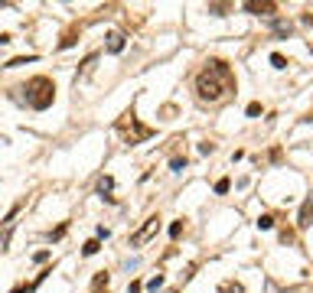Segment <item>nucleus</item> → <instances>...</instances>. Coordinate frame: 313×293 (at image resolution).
<instances>
[{"label":"nucleus","instance_id":"nucleus-9","mask_svg":"<svg viewBox=\"0 0 313 293\" xmlns=\"http://www.w3.org/2000/svg\"><path fill=\"white\" fill-rule=\"evenodd\" d=\"M274 33L287 39V36H291V23H284V20H274Z\"/></svg>","mask_w":313,"mask_h":293},{"label":"nucleus","instance_id":"nucleus-17","mask_svg":"<svg viewBox=\"0 0 313 293\" xmlns=\"http://www.w3.org/2000/svg\"><path fill=\"white\" fill-rule=\"evenodd\" d=\"M163 283H166V280H163L160 274H157V277H150V283H147V290H160Z\"/></svg>","mask_w":313,"mask_h":293},{"label":"nucleus","instance_id":"nucleus-12","mask_svg":"<svg viewBox=\"0 0 313 293\" xmlns=\"http://www.w3.org/2000/svg\"><path fill=\"white\" fill-rule=\"evenodd\" d=\"M170 166L176 170V173H183V170H186V156H173V160H170Z\"/></svg>","mask_w":313,"mask_h":293},{"label":"nucleus","instance_id":"nucleus-15","mask_svg":"<svg viewBox=\"0 0 313 293\" xmlns=\"http://www.w3.org/2000/svg\"><path fill=\"white\" fill-rule=\"evenodd\" d=\"M111 186H114V179H111V176H101V183H98V192H108Z\"/></svg>","mask_w":313,"mask_h":293},{"label":"nucleus","instance_id":"nucleus-1","mask_svg":"<svg viewBox=\"0 0 313 293\" xmlns=\"http://www.w3.org/2000/svg\"><path fill=\"white\" fill-rule=\"evenodd\" d=\"M235 91V72L222 59H209L205 69L196 75V95L199 101H222Z\"/></svg>","mask_w":313,"mask_h":293},{"label":"nucleus","instance_id":"nucleus-2","mask_svg":"<svg viewBox=\"0 0 313 293\" xmlns=\"http://www.w3.org/2000/svg\"><path fill=\"white\" fill-rule=\"evenodd\" d=\"M20 91H26V104L36 111H46L55 101V85H53V78H46V75H33Z\"/></svg>","mask_w":313,"mask_h":293},{"label":"nucleus","instance_id":"nucleus-11","mask_svg":"<svg viewBox=\"0 0 313 293\" xmlns=\"http://www.w3.org/2000/svg\"><path fill=\"white\" fill-rule=\"evenodd\" d=\"M101 287L108 290V271H101V274L95 277V290H101Z\"/></svg>","mask_w":313,"mask_h":293},{"label":"nucleus","instance_id":"nucleus-20","mask_svg":"<svg viewBox=\"0 0 313 293\" xmlns=\"http://www.w3.org/2000/svg\"><path fill=\"white\" fill-rule=\"evenodd\" d=\"M258 114H261V104H258V101H251V104H248V118H258Z\"/></svg>","mask_w":313,"mask_h":293},{"label":"nucleus","instance_id":"nucleus-21","mask_svg":"<svg viewBox=\"0 0 313 293\" xmlns=\"http://www.w3.org/2000/svg\"><path fill=\"white\" fill-rule=\"evenodd\" d=\"M26 62H33V55H30V59H10V62H7V69H17V65H26Z\"/></svg>","mask_w":313,"mask_h":293},{"label":"nucleus","instance_id":"nucleus-16","mask_svg":"<svg viewBox=\"0 0 313 293\" xmlns=\"http://www.w3.org/2000/svg\"><path fill=\"white\" fill-rule=\"evenodd\" d=\"M225 3H209V13H216V17H225Z\"/></svg>","mask_w":313,"mask_h":293},{"label":"nucleus","instance_id":"nucleus-14","mask_svg":"<svg viewBox=\"0 0 313 293\" xmlns=\"http://www.w3.org/2000/svg\"><path fill=\"white\" fill-rule=\"evenodd\" d=\"M180 235H183V218H180V222H173V225H170V238H180Z\"/></svg>","mask_w":313,"mask_h":293},{"label":"nucleus","instance_id":"nucleus-8","mask_svg":"<svg viewBox=\"0 0 313 293\" xmlns=\"http://www.w3.org/2000/svg\"><path fill=\"white\" fill-rule=\"evenodd\" d=\"M98 248H101V238H92V241H85L82 254H85V258H92V254H98Z\"/></svg>","mask_w":313,"mask_h":293},{"label":"nucleus","instance_id":"nucleus-24","mask_svg":"<svg viewBox=\"0 0 313 293\" xmlns=\"http://www.w3.org/2000/svg\"><path fill=\"white\" fill-rule=\"evenodd\" d=\"M13 293H23V287H17V290H13Z\"/></svg>","mask_w":313,"mask_h":293},{"label":"nucleus","instance_id":"nucleus-5","mask_svg":"<svg viewBox=\"0 0 313 293\" xmlns=\"http://www.w3.org/2000/svg\"><path fill=\"white\" fill-rule=\"evenodd\" d=\"M245 10L255 13V17H274L277 3H271V0H248V3H245Z\"/></svg>","mask_w":313,"mask_h":293},{"label":"nucleus","instance_id":"nucleus-6","mask_svg":"<svg viewBox=\"0 0 313 293\" xmlns=\"http://www.w3.org/2000/svg\"><path fill=\"white\" fill-rule=\"evenodd\" d=\"M297 225H300V228H310V225H313V192L307 195V202H303L300 218H297Z\"/></svg>","mask_w":313,"mask_h":293},{"label":"nucleus","instance_id":"nucleus-3","mask_svg":"<svg viewBox=\"0 0 313 293\" xmlns=\"http://www.w3.org/2000/svg\"><path fill=\"white\" fill-rule=\"evenodd\" d=\"M118 130L124 134V140H128V143H141V140H147V137L153 134V130L147 127V124H141V121H137V114H134V104H130V108L124 111V114H121Z\"/></svg>","mask_w":313,"mask_h":293},{"label":"nucleus","instance_id":"nucleus-18","mask_svg":"<svg viewBox=\"0 0 313 293\" xmlns=\"http://www.w3.org/2000/svg\"><path fill=\"white\" fill-rule=\"evenodd\" d=\"M258 228H264V231H268V228H274V218H271V215H261V218H258Z\"/></svg>","mask_w":313,"mask_h":293},{"label":"nucleus","instance_id":"nucleus-13","mask_svg":"<svg viewBox=\"0 0 313 293\" xmlns=\"http://www.w3.org/2000/svg\"><path fill=\"white\" fill-rule=\"evenodd\" d=\"M271 65H274V69H287V59H284L281 52H274L271 55Z\"/></svg>","mask_w":313,"mask_h":293},{"label":"nucleus","instance_id":"nucleus-23","mask_svg":"<svg viewBox=\"0 0 313 293\" xmlns=\"http://www.w3.org/2000/svg\"><path fill=\"white\" fill-rule=\"evenodd\" d=\"M10 43V33H0V46H7Z\"/></svg>","mask_w":313,"mask_h":293},{"label":"nucleus","instance_id":"nucleus-10","mask_svg":"<svg viewBox=\"0 0 313 293\" xmlns=\"http://www.w3.org/2000/svg\"><path fill=\"white\" fill-rule=\"evenodd\" d=\"M219 293H245V290H241V283L228 280V283H222V287H219Z\"/></svg>","mask_w":313,"mask_h":293},{"label":"nucleus","instance_id":"nucleus-7","mask_svg":"<svg viewBox=\"0 0 313 293\" xmlns=\"http://www.w3.org/2000/svg\"><path fill=\"white\" fill-rule=\"evenodd\" d=\"M121 49H124V33H114L108 39V52H121Z\"/></svg>","mask_w":313,"mask_h":293},{"label":"nucleus","instance_id":"nucleus-22","mask_svg":"<svg viewBox=\"0 0 313 293\" xmlns=\"http://www.w3.org/2000/svg\"><path fill=\"white\" fill-rule=\"evenodd\" d=\"M144 290V287H141V283H137V280H134V283H130V287H128V293H141Z\"/></svg>","mask_w":313,"mask_h":293},{"label":"nucleus","instance_id":"nucleus-19","mask_svg":"<svg viewBox=\"0 0 313 293\" xmlns=\"http://www.w3.org/2000/svg\"><path fill=\"white\" fill-rule=\"evenodd\" d=\"M228 186H232L228 179H219V183H216V192H219V195H225V192H228Z\"/></svg>","mask_w":313,"mask_h":293},{"label":"nucleus","instance_id":"nucleus-4","mask_svg":"<svg viewBox=\"0 0 313 293\" xmlns=\"http://www.w3.org/2000/svg\"><path fill=\"white\" fill-rule=\"evenodd\" d=\"M157 231H160V215H150V218L141 225V231H134V235H130V248H141V244H147V241H150Z\"/></svg>","mask_w":313,"mask_h":293}]
</instances>
